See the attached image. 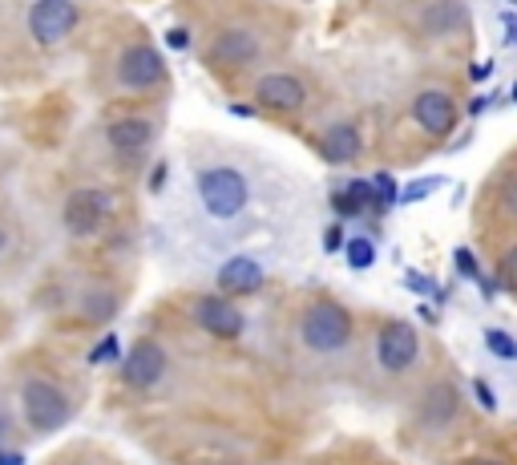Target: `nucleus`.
Listing matches in <instances>:
<instances>
[{
	"label": "nucleus",
	"mask_w": 517,
	"mask_h": 465,
	"mask_svg": "<svg viewBox=\"0 0 517 465\" xmlns=\"http://www.w3.org/2000/svg\"><path fill=\"white\" fill-rule=\"evenodd\" d=\"M457 413H461V397H457V389H453L449 381L433 385V389L421 397V405H417V417H421V425H425L429 433L449 429V425L457 421Z\"/></svg>",
	"instance_id": "4468645a"
},
{
	"label": "nucleus",
	"mask_w": 517,
	"mask_h": 465,
	"mask_svg": "<svg viewBox=\"0 0 517 465\" xmlns=\"http://www.w3.org/2000/svg\"><path fill=\"white\" fill-rule=\"evenodd\" d=\"M0 465H25V453H17V449H0Z\"/></svg>",
	"instance_id": "f704fd0d"
},
{
	"label": "nucleus",
	"mask_w": 517,
	"mask_h": 465,
	"mask_svg": "<svg viewBox=\"0 0 517 465\" xmlns=\"http://www.w3.org/2000/svg\"><path fill=\"white\" fill-rule=\"evenodd\" d=\"M465 21H469V13H465L461 0H437V5H429V9L421 13V33H429V37H449V33L465 29Z\"/></svg>",
	"instance_id": "f3484780"
},
{
	"label": "nucleus",
	"mask_w": 517,
	"mask_h": 465,
	"mask_svg": "<svg viewBox=\"0 0 517 465\" xmlns=\"http://www.w3.org/2000/svg\"><path fill=\"white\" fill-rule=\"evenodd\" d=\"M299 340L307 352H316V356H336L352 344V316L348 308L332 304V300H320L303 312L299 320Z\"/></svg>",
	"instance_id": "f03ea898"
},
{
	"label": "nucleus",
	"mask_w": 517,
	"mask_h": 465,
	"mask_svg": "<svg viewBox=\"0 0 517 465\" xmlns=\"http://www.w3.org/2000/svg\"><path fill=\"white\" fill-rule=\"evenodd\" d=\"M5 251H9V235H5V231H0V255H5Z\"/></svg>",
	"instance_id": "58836bf2"
},
{
	"label": "nucleus",
	"mask_w": 517,
	"mask_h": 465,
	"mask_svg": "<svg viewBox=\"0 0 517 465\" xmlns=\"http://www.w3.org/2000/svg\"><path fill=\"white\" fill-rule=\"evenodd\" d=\"M449 178H441V174H425V178H417V182H408L404 191H400V203L404 207H412V203H425L429 195H437L441 186H445Z\"/></svg>",
	"instance_id": "6ab92c4d"
},
{
	"label": "nucleus",
	"mask_w": 517,
	"mask_h": 465,
	"mask_svg": "<svg viewBox=\"0 0 517 465\" xmlns=\"http://www.w3.org/2000/svg\"><path fill=\"white\" fill-rule=\"evenodd\" d=\"M489 69H493V65H473V81H485V77H489Z\"/></svg>",
	"instance_id": "e433bc0d"
},
{
	"label": "nucleus",
	"mask_w": 517,
	"mask_h": 465,
	"mask_svg": "<svg viewBox=\"0 0 517 465\" xmlns=\"http://www.w3.org/2000/svg\"><path fill=\"white\" fill-rule=\"evenodd\" d=\"M77 25H81V9L73 0H37L29 9V33L41 49H57L77 33Z\"/></svg>",
	"instance_id": "39448f33"
},
{
	"label": "nucleus",
	"mask_w": 517,
	"mask_h": 465,
	"mask_svg": "<svg viewBox=\"0 0 517 465\" xmlns=\"http://www.w3.org/2000/svg\"><path fill=\"white\" fill-rule=\"evenodd\" d=\"M469 389H473V397H477V405H481L485 413H497V397H493V389H489L481 377H473V385H469Z\"/></svg>",
	"instance_id": "c85d7f7f"
},
{
	"label": "nucleus",
	"mask_w": 517,
	"mask_h": 465,
	"mask_svg": "<svg viewBox=\"0 0 517 465\" xmlns=\"http://www.w3.org/2000/svg\"><path fill=\"white\" fill-rule=\"evenodd\" d=\"M259 57H263V41L251 29H227L211 45V61L215 65H227V69H243V65L259 61Z\"/></svg>",
	"instance_id": "f8f14e48"
},
{
	"label": "nucleus",
	"mask_w": 517,
	"mask_h": 465,
	"mask_svg": "<svg viewBox=\"0 0 517 465\" xmlns=\"http://www.w3.org/2000/svg\"><path fill=\"white\" fill-rule=\"evenodd\" d=\"M344 259H348V267H352V271H368V267L376 263V243H372L368 235H356V239H348Z\"/></svg>",
	"instance_id": "412c9836"
},
{
	"label": "nucleus",
	"mask_w": 517,
	"mask_h": 465,
	"mask_svg": "<svg viewBox=\"0 0 517 465\" xmlns=\"http://www.w3.org/2000/svg\"><path fill=\"white\" fill-rule=\"evenodd\" d=\"M332 211L340 219H356L364 211H376V186H372V178H352L344 191H336L332 195Z\"/></svg>",
	"instance_id": "a211bd4d"
},
{
	"label": "nucleus",
	"mask_w": 517,
	"mask_h": 465,
	"mask_svg": "<svg viewBox=\"0 0 517 465\" xmlns=\"http://www.w3.org/2000/svg\"><path fill=\"white\" fill-rule=\"evenodd\" d=\"M9 441H13V417H9L5 401H0V449H9Z\"/></svg>",
	"instance_id": "2f4dec72"
},
{
	"label": "nucleus",
	"mask_w": 517,
	"mask_h": 465,
	"mask_svg": "<svg viewBox=\"0 0 517 465\" xmlns=\"http://www.w3.org/2000/svg\"><path fill=\"white\" fill-rule=\"evenodd\" d=\"M497 288L517 292V243H513V247H505V255L497 259Z\"/></svg>",
	"instance_id": "393cba45"
},
{
	"label": "nucleus",
	"mask_w": 517,
	"mask_h": 465,
	"mask_svg": "<svg viewBox=\"0 0 517 465\" xmlns=\"http://www.w3.org/2000/svg\"><path fill=\"white\" fill-rule=\"evenodd\" d=\"M485 106H489V98H473V106H469V118H477V114H485Z\"/></svg>",
	"instance_id": "c9c22d12"
},
{
	"label": "nucleus",
	"mask_w": 517,
	"mask_h": 465,
	"mask_svg": "<svg viewBox=\"0 0 517 465\" xmlns=\"http://www.w3.org/2000/svg\"><path fill=\"white\" fill-rule=\"evenodd\" d=\"M118 356H122V340H118L114 332H110V336H101V340H97V348H89V364H93V368H97V364H114Z\"/></svg>",
	"instance_id": "bb28decb"
},
{
	"label": "nucleus",
	"mask_w": 517,
	"mask_h": 465,
	"mask_svg": "<svg viewBox=\"0 0 517 465\" xmlns=\"http://www.w3.org/2000/svg\"><path fill=\"white\" fill-rule=\"evenodd\" d=\"M469 465H505V461H493V457H481V461H469Z\"/></svg>",
	"instance_id": "4c0bfd02"
},
{
	"label": "nucleus",
	"mask_w": 517,
	"mask_h": 465,
	"mask_svg": "<svg viewBox=\"0 0 517 465\" xmlns=\"http://www.w3.org/2000/svg\"><path fill=\"white\" fill-rule=\"evenodd\" d=\"M509 5H513V9H517V0H509Z\"/></svg>",
	"instance_id": "a19ab883"
},
{
	"label": "nucleus",
	"mask_w": 517,
	"mask_h": 465,
	"mask_svg": "<svg viewBox=\"0 0 517 465\" xmlns=\"http://www.w3.org/2000/svg\"><path fill=\"white\" fill-rule=\"evenodd\" d=\"M372 186H376V211H392L400 203V186H396V178L388 170L372 174Z\"/></svg>",
	"instance_id": "5701e85b"
},
{
	"label": "nucleus",
	"mask_w": 517,
	"mask_h": 465,
	"mask_svg": "<svg viewBox=\"0 0 517 465\" xmlns=\"http://www.w3.org/2000/svg\"><path fill=\"white\" fill-rule=\"evenodd\" d=\"M166 178H170V166H166V162H158V166L150 170V182H146V186H150V195H158V191H162Z\"/></svg>",
	"instance_id": "473e14b6"
},
{
	"label": "nucleus",
	"mask_w": 517,
	"mask_h": 465,
	"mask_svg": "<svg viewBox=\"0 0 517 465\" xmlns=\"http://www.w3.org/2000/svg\"><path fill=\"white\" fill-rule=\"evenodd\" d=\"M166 368H170V360H166L162 344L138 340V344H130V352H126V360H122V377H126L130 389H142V393H146V389H158V385H162Z\"/></svg>",
	"instance_id": "1a4fd4ad"
},
{
	"label": "nucleus",
	"mask_w": 517,
	"mask_h": 465,
	"mask_svg": "<svg viewBox=\"0 0 517 465\" xmlns=\"http://www.w3.org/2000/svg\"><path fill=\"white\" fill-rule=\"evenodd\" d=\"M453 267H457L461 279H469V284H481V279H485V271H481V263H477V255L469 247H457L453 251Z\"/></svg>",
	"instance_id": "a878e982"
},
{
	"label": "nucleus",
	"mask_w": 517,
	"mask_h": 465,
	"mask_svg": "<svg viewBox=\"0 0 517 465\" xmlns=\"http://www.w3.org/2000/svg\"><path fill=\"white\" fill-rule=\"evenodd\" d=\"M417 356H421V336H417V328H412L408 320L380 324V332H376V360H380L384 372L400 377V372H408L412 364H417Z\"/></svg>",
	"instance_id": "423d86ee"
},
{
	"label": "nucleus",
	"mask_w": 517,
	"mask_h": 465,
	"mask_svg": "<svg viewBox=\"0 0 517 465\" xmlns=\"http://www.w3.org/2000/svg\"><path fill=\"white\" fill-rule=\"evenodd\" d=\"M81 312H85L89 324H110L114 312H118V300L110 292H93V296H85V308Z\"/></svg>",
	"instance_id": "aec40b11"
},
{
	"label": "nucleus",
	"mask_w": 517,
	"mask_h": 465,
	"mask_svg": "<svg viewBox=\"0 0 517 465\" xmlns=\"http://www.w3.org/2000/svg\"><path fill=\"white\" fill-rule=\"evenodd\" d=\"M513 102H517V81H513Z\"/></svg>",
	"instance_id": "ea45409f"
},
{
	"label": "nucleus",
	"mask_w": 517,
	"mask_h": 465,
	"mask_svg": "<svg viewBox=\"0 0 517 465\" xmlns=\"http://www.w3.org/2000/svg\"><path fill=\"white\" fill-rule=\"evenodd\" d=\"M485 348H489V356H497V360H517V336L513 332H505V328H485Z\"/></svg>",
	"instance_id": "4be33fe9"
},
{
	"label": "nucleus",
	"mask_w": 517,
	"mask_h": 465,
	"mask_svg": "<svg viewBox=\"0 0 517 465\" xmlns=\"http://www.w3.org/2000/svg\"><path fill=\"white\" fill-rule=\"evenodd\" d=\"M404 284H408V292H417V296H433V300H445V292H437V284L429 275H421V271H408L404 275Z\"/></svg>",
	"instance_id": "cd10ccee"
},
{
	"label": "nucleus",
	"mask_w": 517,
	"mask_h": 465,
	"mask_svg": "<svg viewBox=\"0 0 517 465\" xmlns=\"http://www.w3.org/2000/svg\"><path fill=\"white\" fill-rule=\"evenodd\" d=\"M215 284L223 296H255L263 288V267L251 259V255H231L219 275H215Z\"/></svg>",
	"instance_id": "2eb2a0df"
},
{
	"label": "nucleus",
	"mask_w": 517,
	"mask_h": 465,
	"mask_svg": "<svg viewBox=\"0 0 517 465\" xmlns=\"http://www.w3.org/2000/svg\"><path fill=\"white\" fill-rule=\"evenodd\" d=\"M198 199H202V211L211 215L215 223H231L247 211V199H251V186L243 178V170L235 166H206L198 170Z\"/></svg>",
	"instance_id": "f257e3e1"
},
{
	"label": "nucleus",
	"mask_w": 517,
	"mask_h": 465,
	"mask_svg": "<svg viewBox=\"0 0 517 465\" xmlns=\"http://www.w3.org/2000/svg\"><path fill=\"white\" fill-rule=\"evenodd\" d=\"M190 316H194L198 328H206V332L219 336V340L243 336V312L231 304V296H198L194 308H190Z\"/></svg>",
	"instance_id": "9b49d317"
},
{
	"label": "nucleus",
	"mask_w": 517,
	"mask_h": 465,
	"mask_svg": "<svg viewBox=\"0 0 517 465\" xmlns=\"http://www.w3.org/2000/svg\"><path fill=\"white\" fill-rule=\"evenodd\" d=\"M166 77V57L154 45H130L118 57V85L122 89H154Z\"/></svg>",
	"instance_id": "0eeeda50"
},
{
	"label": "nucleus",
	"mask_w": 517,
	"mask_h": 465,
	"mask_svg": "<svg viewBox=\"0 0 517 465\" xmlns=\"http://www.w3.org/2000/svg\"><path fill=\"white\" fill-rule=\"evenodd\" d=\"M110 215H114L110 191H101V186H77V191L65 199V207H61V227L73 239H93V235L106 231Z\"/></svg>",
	"instance_id": "7ed1b4c3"
},
{
	"label": "nucleus",
	"mask_w": 517,
	"mask_h": 465,
	"mask_svg": "<svg viewBox=\"0 0 517 465\" xmlns=\"http://www.w3.org/2000/svg\"><path fill=\"white\" fill-rule=\"evenodd\" d=\"M497 211H501V219L517 223V170L505 174L501 186H497Z\"/></svg>",
	"instance_id": "b1692460"
},
{
	"label": "nucleus",
	"mask_w": 517,
	"mask_h": 465,
	"mask_svg": "<svg viewBox=\"0 0 517 465\" xmlns=\"http://www.w3.org/2000/svg\"><path fill=\"white\" fill-rule=\"evenodd\" d=\"M166 45H170V49H186V45H190V33H186V29H170V33H166Z\"/></svg>",
	"instance_id": "72a5a7b5"
},
{
	"label": "nucleus",
	"mask_w": 517,
	"mask_h": 465,
	"mask_svg": "<svg viewBox=\"0 0 517 465\" xmlns=\"http://www.w3.org/2000/svg\"><path fill=\"white\" fill-rule=\"evenodd\" d=\"M21 409H25V421H29L37 433H57V429H65L69 417H73L69 397H65L53 381H45V377H29V381L21 385Z\"/></svg>",
	"instance_id": "20e7f679"
},
{
	"label": "nucleus",
	"mask_w": 517,
	"mask_h": 465,
	"mask_svg": "<svg viewBox=\"0 0 517 465\" xmlns=\"http://www.w3.org/2000/svg\"><path fill=\"white\" fill-rule=\"evenodd\" d=\"M348 247V235H344V227L340 223H332L328 231H324V251L328 255H336V251H344Z\"/></svg>",
	"instance_id": "c756f323"
},
{
	"label": "nucleus",
	"mask_w": 517,
	"mask_h": 465,
	"mask_svg": "<svg viewBox=\"0 0 517 465\" xmlns=\"http://www.w3.org/2000/svg\"><path fill=\"white\" fill-rule=\"evenodd\" d=\"M106 142H110V150H114L118 158H138L142 150H150V142H154V126H150V118L130 114V118L110 122Z\"/></svg>",
	"instance_id": "ddd939ff"
},
{
	"label": "nucleus",
	"mask_w": 517,
	"mask_h": 465,
	"mask_svg": "<svg viewBox=\"0 0 517 465\" xmlns=\"http://www.w3.org/2000/svg\"><path fill=\"white\" fill-rule=\"evenodd\" d=\"M497 21H501V33H505V45H517V13L509 9V13H501Z\"/></svg>",
	"instance_id": "7c9ffc66"
},
{
	"label": "nucleus",
	"mask_w": 517,
	"mask_h": 465,
	"mask_svg": "<svg viewBox=\"0 0 517 465\" xmlns=\"http://www.w3.org/2000/svg\"><path fill=\"white\" fill-rule=\"evenodd\" d=\"M412 122H417L429 138H449L457 130L461 114H457V102L445 89H421L417 102H412Z\"/></svg>",
	"instance_id": "9d476101"
},
{
	"label": "nucleus",
	"mask_w": 517,
	"mask_h": 465,
	"mask_svg": "<svg viewBox=\"0 0 517 465\" xmlns=\"http://www.w3.org/2000/svg\"><path fill=\"white\" fill-rule=\"evenodd\" d=\"M360 150H364V138H360V130H356L352 122H336V126H328V130H324V142H320L324 162H332V166H348V162H356V158H360Z\"/></svg>",
	"instance_id": "dca6fc26"
},
{
	"label": "nucleus",
	"mask_w": 517,
	"mask_h": 465,
	"mask_svg": "<svg viewBox=\"0 0 517 465\" xmlns=\"http://www.w3.org/2000/svg\"><path fill=\"white\" fill-rule=\"evenodd\" d=\"M307 102V85L295 73H263L255 81V106L271 114H299Z\"/></svg>",
	"instance_id": "6e6552de"
}]
</instances>
